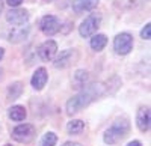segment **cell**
<instances>
[{"label":"cell","instance_id":"cell-1","mask_svg":"<svg viewBox=\"0 0 151 146\" xmlns=\"http://www.w3.org/2000/svg\"><path fill=\"white\" fill-rule=\"evenodd\" d=\"M106 93V86L103 83H89L85 88L80 89V92L77 95H74L73 98L68 100L65 108H67V115L73 116L76 113H79L80 110H83L85 107H88L91 103H94L95 100H98L100 96H103Z\"/></svg>","mask_w":151,"mask_h":146},{"label":"cell","instance_id":"cell-2","mask_svg":"<svg viewBox=\"0 0 151 146\" xmlns=\"http://www.w3.org/2000/svg\"><path fill=\"white\" fill-rule=\"evenodd\" d=\"M129 132H130V122H129V119L122 116L119 119H116L115 122L112 124L110 128L106 130L104 132V143L107 145H115L121 140H124L125 137L129 136Z\"/></svg>","mask_w":151,"mask_h":146},{"label":"cell","instance_id":"cell-3","mask_svg":"<svg viewBox=\"0 0 151 146\" xmlns=\"http://www.w3.org/2000/svg\"><path fill=\"white\" fill-rule=\"evenodd\" d=\"M100 24H101V17L98 14H91L85 18V21L80 24L79 27V33L82 38H91L95 35V32L98 30Z\"/></svg>","mask_w":151,"mask_h":146},{"label":"cell","instance_id":"cell-4","mask_svg":"<svg viewBox=\"0 0 151 146\" xmlns=\"http://www.w3.org/2000/svg\"><path fill=\"white\" fill-rule=\"evenodd\" d=\"M35 134H36V130L32 124H21L14 128L12 139L20 143H30L35 139Z\"/></svg>","mask_w":151,"mask_h":146},{"label":"cell","instance_id":"cell-5","mask_svg":"<svg viewBox=\"0 0 151 146\" xmlns=\"http://www.w3.org/2000/svg\"><path fill=\"white\" fill-rule=\"evenodd\" d=\"M113 48L121 56L129 54L133 50V36L130 33H125V32L116 35L115 39H113Z\"/></svg>","mask_w":151,"mask_h":146},{"label":"cell","instance_id":"cell-6","mask_svg":"<svg viewBox=\"0 0 151 146\" xmlns=\"http://www.w3.org/2000/svg\"><path fill=\"white\" fill-rule=\"evenodd\" d=\"M77 59H79L77 50H71V48H68V50L60 51V54L55 59L53 65L58 69H64V68H68L70 65H73L74 62H77Z\"/></svg>","mask_w":151,"mask_h":146},{"label":"cell","instance_id":"cell-7","mask_svg":"<svg viewBox=\"0 0 151 146\" xmlns=\"http://www.w3.org/2000/svg\"><path fill=\"white\" fill-rule=\"evenodd\" d=\"M40 27H41L44 35L53 36V35H56L60 30L62 26H60V20L58 17H55V15H45V17H42V20L40 23Z\"/></svg>","mask_w":151,"mask_h":146},{"label":"cell","instance_id":"cell-8","mask_svg":"<svg viewBox=\"0 0 151 146\" xmlns=\"http://www.w3.org/2000/svg\"><path fill=\"white\" fill-rule=\"evenodd\" d=\"M29 20V12L26 9H11L8 14H6V21L11 23L12 26H23L26 24Z\"/></svg>","mask_w":151,"mask_h":146},{"label":"cell","instance_id":"cell-9","mask_svg":"<svg viewBox=\"0 0 151 146\" xmlns=\"http://www.w3.org/2000/svg\"><path fill=\"white\" fill-rule=\"evenodd\" d=\"M58 53V44L53 41V39H48L45 42H42L38 48V56H40L44 62H48V60H52Z\"/></svg>","mask_w":151,"mask_h":146},{"label":"cell","instance_id":"cell-10","mask_svg":"<svg viewBox=\"0 0 151 146\" xmlns=\"http://www.w3.org/2000/svg\"><path fill=\"white\" fill-rule=\"evenodd\" d=\"M150 122H151V115H150V107H141L136 115V125L142 132H147L150 130Z\"/></svg>","mask_w":151,"mask_h":146},{"label":"cell","instance_id":"cell-11","mask_svg":"<svg viewBox=\"0 0 151 146\" xmlns=\"http://www.w3.org/2000/svg\"><path fill=\"white\" fill-rule=\"evenodd\" d=\"M27 33H29V26H26V24H24V26H15V27L11 29V32L8 35V39L12 44H18V42L26 39Z\"/></svg>","mask_w":151,"mask_h":146},{"label":"cell","instance_id":"cell-12","mask_svg":"<svg viewBox=\"0 0 151 146\" xmlns=\"http://www.w3.org/2000/svg\"><path fill=\"white\" fill-rule=\"evenodd\" d=\"M100 0H73V11L76 14H83V12L92 11Z\"/></svg>","mask_w":151,"mask_h":146},{"label":"cell","instance_id":"cell-13","mask_svg":"<svg viewBox=\"0 0 151 146\" xmlns=\"http://www.w3.org/2000/svg\"><path fill=\"white\" fill-rule=\"evenodd\" d=\"M47 80H48V74H47L45 68H38V69L35 71V74H33V77H32V80H30V81H32L33 89L41 90V89L45 86Z\"/></svg>","mask_w":151,"mask_h":146},{"label":"cell","instance_id":"cell-14","mask_svg":"<svg viewBox=\"0 0 151 146\" xmlns=\"http://www.w3.org/2000/svg\"><path fill=\"white\" fill-rule=\"evenodd\" d=\"M88 78H89V75H88V72L85 69H79L76 71V74L73 77V88L74 89H82L85 88L88 84Z\"/></svg>","mask_w":151,"mask_h":146},{"label":"cell","instance_id":"cell-15","mask_svg":"<svg viewBox=\"0 0 151 146\" xmlns=\"http://www.w3.org/2000/svg\"><path fill=\"white\" fill-rule=\"evenodd\" d=\"M26 108L23 105H14L9 108V118L12 120H15V122H21V120L26 119Z\"/></svg>","mask_w":151,"mask_h":146},{"label":"cell","instance_id":"cell-16","mask_svg":"<svg viewBox=\"0 0 151 146\" xmlns=\"http://www.w3.org/2000/svg\"><path fill=\"white\" fill-rule=\"evenodd\" d=\"M107 44V38H106V35H94L92 38H91V47H92V50L95 51H101L103 48L106 47Z\"/></svg>","mask_w":151,"mask_h":146},{"label":"cell","instance_id":"cell-17","mask_svg":"<svg viewBox=\"0 0 151 146\" xmlns=\"http://www.w3.org/2000/svg\"><path fill=\"white\" fill-rule=\"evenodd\" d=\"M21 93H23V83L15 81V83L9 84V88H8V96H9L11 100H17Z\"/></svg>","mask_w":151,"mask_h":146},{"label":"cell","instance_id":"cell-18","mask_svg":"<svg viewBox=\"0 0 151 146\" xmlns=\"http://www.w3.org/2000/svg\"><path fill=\"white\" fill-rule=\"evenodd\" d=\"M83 130H85V124H83V120H79V119L71 120L67 125V131L70 134H80Z\"/></svg>","mask_w":151,"mask_h":146},{"label":"cell","instance_id":"cell-19","mask_svg":"<svg viewBox=\"0 0 151 146\" xmlns=\"http://www.w3.org/2000/svg\"><path fill=\"white\" fill-rule=\"evenodd\" d=\"M56 142H58V136L50 131V132H45L44 134V137L40 142V146H55Z\"/></svg>","mask_w":151,"mask_h":146},{"label":"cell","instance_id":"cell-20","mask_svg":"<svg viewBox=\"0 0 151 146\" xmlns=\"http://www.w3.org/2000/svg\"><path fill=\"white\" fill-rule=\"evenodd\" d=\"M139 0H115V6L118 9H132L137 6Z\"/></svg>","mask_w":151,"mask_h":146},{"label":"cell","instance_id":"cell-21","mask_svg":"<svg viewBox=\"0 0 151 146\" xmlns=\"http://www.w3.org/2000/svg\"><path fill=\"white\" fill-rule=\"evenodd\" d=\"M141 38H142V39H150V38H151V24H150V23L145 24V27L142 29Z\"/></svg>","mask_w":151,"mask_h":146},{"label":"cell","instance_id":"cell-22","mask_svg":"<svg viewBox=\"0 0 151 146\" xmlns=\"http://www.w3.org/2000/svg\"><path fill=\"white\" fill-rule=\"evenodd\" d=\"M6 2H8V5H9V6L17 8V6H20V5H21L23 0H6Z\"/></svg>","mask_w":151,"mask_h":146},{"label":"cell","instance_id":"cell-23","mask_svg":"<svg viewBox=\"0 0 151 146\" xmlns=\"http://www.w3.org/2000/svg\"><path fill=\"white\" fill-rule=\"evenodd\" d=\"M62 146H82L80 143H77V142H65Z\"/></svg>","mask_w":151,"mask_h":146},{"label":"cell","instance_id":"cell-24","mask_svg":"<svg viewBox=\"0 0 151 146\" xmlns=\"http://www.w3.org/2000/svg\"><path fill=\"white\" fill-rule=\"evenodd\" d=\"M127 146H142V143H141L139 140H133V142H130Z\"/></svg>","mask_w":151,"mask_h":146},{"label":"cell","instance_id":"cell-25","mask_svg":"<svg viewBox=\"0 0 151 146\" xmlns=\"http://www.w3.org/2000/svg\"><path fill=\"white\" fill-rule=\"evenodd\" d=\"M3 54H5V50H3V48H0V60H2Z\"/></svg>","mask_w":151,"mask_h":146},{"label":"cell","instance_id":"cell-26","mask_svg":"<svg viewBox=\"0 0 151 146\" xmlns=\"http://www.w3.org/2000/svg\"><path fill=\"white\" fill-rule=\"evenodd\" d=\"M2 9H3V0H0V12H2Z\"/></svg>","mask_w":151,"mask_h":146},{"label":"cell","instance_id":"cell-27","mask_svg":"<svg viewBox=\"0 0 151 146\" xmlns=\"http://www.w3.org/2000/svg\"><path fill=\"white\" fill-rule=\"evenodd\" d=\"M2 75H3V69L0 68V78H2Z\"/></svg>","mask_w":151,"mask_h":146},{"label":"cell","instance_id":"cell-28","mask_svg":"<svg viewBox=\"0 0 151 146\" xmlns=\"http://www.w3.org/2000/svg\"><path fill=\"white\" fill-rule=\"evenodd\" d=\"M5 146H12V145H5Z\"/></svg>","mask_w":151,"mask_h":146}]
</instances>
